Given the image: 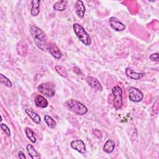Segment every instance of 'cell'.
Returning a JSON list of instances; mask_svg holds the SVG:
<instances>
[{
    "mask_svg": "<svg viewBox=\"0 0 159 159\" xmlns=\"http://www.w3.org/2000/svg\"><path fill=\"white\" fill-rule=\"evenodd\" d=\"M26 150L29 155L30 157L31 158L34 159L39 157V153H37L36 150L34 148V147L32 145L28 144L26 147Z\"/></svg>",
    "mask_w": 159,
    "mask_h": 159,
    "instance_id": "19",
    "label": "cell"
},
{
    "mask_svg": "<svg viewBox=\"0 0 159 159\" xmlns=\"http://www.w3.org/2000/svg\"><path fill=\"white\" fill-rule=\"evenodd\" d=\"M75 9L77 16L80 19H83L84 16L86 11L83 2L81 0H78L75 4Z\"/></svg>",
    "mask_w": 159,
    "mask_h": 159,
    "instance_id": "10",
    "label": "cell"
},
{
    "mask_svg": "<svg viewBox=\"0 0 159 159\" xmlns=\"http://www.w3.org/2000/svg\"><path fill=\"white\" fill-rule=\"evenodd\" d=\"M109 22L111 27L117 32L122 31L125 29V25L116 17H111Z\"/></svg>",
    "mask_w": 159,
    "mask_h": 159,
    "instance_id": "7",
    "label": "cell"
},
{
    "mask_svg": "<svg viewBox=\"0 0 159 159\" xmlns=\"http://www.w3.org/2000/svg\"><path fill=\"white\" fill-rule=\"evenodd\" d=\"M67 5H68V1H66V0L58 1L53 5V8L55 11L61 12V11H64L66 9Z\"/></svg>",
    "mask_w": 159,
    "mask_h": 159,
    "instance_id": "15",
    "label": "cell"
},
{
    "mask_svg": "<svg viewBox=\"0 0 159 159\" xmlns=\"http://www.w3.org/2000/svg\"><path fill=\"white\" fill-rule=\"evenodd\" d=\"M55 71L62 77L66 78L67 76V71L66 69L61 65H56L55 66Z\"/></svg>",
    "mask_w": 159,
    "mask_h": 159,
    "instance_id": "22",
    "label": "cell"
},
{
    "mask_svg": "<svg viewBox=\"0 0 159 159\" xmlns=\"http://www.w3.org/2000/svg\"><path fill=\"white\" fill-rule=\"evenodd\" d=\"M18 156L20 158H22V159H25L26 158V157L25 155V154L22 151H19V153H18Z\"/></svg>",
    "mask_w": 159,
    "mask_h": 159,
    "instance_id": "27",
    "label": "cell"
},
{
    "mask_svg": "<svg viewBox=\"0 0 159 159\" xmlns=\"http://www.w3.org/2000/svg\"><path fill=\"white\" fill-rule=\"evenodd\" d=\"M114 148H115V142H114V141L112 139H109L105 143V144L103 147V150L105 152L109 153H111L114 151Z\"/></svg>",
    "mask_w": 159,
    "mask_h": 159,
    "instance_id": "17",
    "label": "cell"
},
{
    "mask_svg": "<svg viewBox=\"0 0 159 159\" xmlns=\"http://www.w3.org/2000/svg\"><path fill=\"white\" fill-rule=\"evenodd\" d=\"M112 93L114 96L113 106L117 110H119L122 106V90L120 86H116L112 88Z\"/></svg>",
    "mask_w": 159,
    "mask_h": 159,
    "instance_id": "4",
    "label": "cell"
},
{
    "mask_svg": "<svg viewBox=\"0 0 159 159\" xmlns=\"http://www.w3.org/2000/svg\"><path fill=\"white\" fill-rule=\"evenodd\" d=\"M25 112L27 113V114L30 117V118L36 124H39L41 122V118L39 114H37L36 112L32 111L30 109H25Z\"/></svg>",
    "mask_w": 159,
    "mask_h": 159,
    "instance_id": "16",
    "label": "cell"
},
{
    "mask_svg": "<svg viewBox=\"0 0 159 159\" xmlns=\"http://www.w3.org/2000/svg\"><path fill=\"white\" fill-rule=\"evenodd\" d=\"M70 146L73 149L78 151L81 154H84L86 153V148L85 144L83 141L80 139L75 140L71 142Z\"/></svg>",
    "mask_w": 159,
    "mask_h": 159,
    "instance_id": "8",
    "label": "cell"
},
{
    "mask_svg": "<svg viewBox=\"0 0 159 159\" xmlns=\"http://www.w3.org/2000/svg\"><path fill=\"white\" fill-rule=\"evenodd\" d=\"M1 128L3 130V132H5L6 134H7V135L8 137H10V135H11V131H10V129H9V127H7V125L6 124L1 123Z\"/></svg>",
    "mask_w": 159,
    "mask_h": 159,
    "instance_id": "24",
    "label": "cell"
},
{
    "mask_svg": "<svg viewBox=\"0 0 159 159\" xmlns=\"http://www.w3.org/2000/svg\"><path fill=\"white\" fill-rule=\"evenodd\" d=\"M32 7L30 9V14L32 16H37L40 12V1L39 0H33L31 1Z\"/></svg>",
    "mask_w": 159,
    "mask_h": 159,
    "instance_id": "13",
    "label": "cell"
},
{
    "mask_svg": "<svg viewBox=\"0 0 159 159\" xmlns=\"http://www.w3.org/2000/svg\"><path fill=\"white\" fill-rule=\"evenodd\" d=\"M128 96L129 99L135 102L141 101L143 98V93L139 89L135 87L128 88Z\"/></svg>",
    "mask_w": 159,
    "mask_h": 159,
    "instance_id": "6",
    "label": "cell"
},
{
    "mask_svg": "<svg viewBox=\"0 0 159 159\" xmlns=\"http://www.w3.org/2000/svg\"><path fill=\"white\" fill-rule=\"evenodd\" d=\"M35 104L37 107H41V108H45L47 107L48 103L47 100L42 96L38 95L35 97Z\"/></svg>",
    "mask_w": 159,
    "mask_h": 159,
    "instance_id": "12",
    "label": "cell"
},
{
    "mask_svg": "<svg viewBox=\"0 0 159 159\" xmlns=\"http://www.w3.org/2000/svg\"><path fill=\"white\" fill-rule=\"evenodd\" d=\"M92 132H93V134L95 135V137L98 139L101 140L102 139V132L100 130H99L98 129H93Z\"/></svg>",
    "mask_w": 159,
    "mask_h": 159,
    "instance_id": "25",
    "label": "cell"
},
{
    "mask_svg": "<svg viewBox=\"0 0 159 159\" xmlns=\"http://www.w3.org/2000/svg\"><path fill=\"white\" fill-rule=\"evenodd\" d=\"M0 81L1 84H2L6 87L11 88L12 86V83L10 81V80H9L6 76H5L2 74H0Z\"/></svg>",
    "mask_w": 159,
    "mask_h": 159,
    "instance_id": "23",
    "label": "cell"
},
{
    "mask_svg": "<svg viewBox=\"0 0 159 159\" xmlns=\"http://www.w3.org/2000/svg\"><path fill=\"white\" fill-rule=\"evenodd\" d=\"M150 59L152 61H158V53H153L150 56Z\"/></svg>",
    "mask_w": 159,
    "mask_h": 159,
    "instance_id": "26",
    "label": "cell"
},
{
    "mask_svg": "<svg viewBox=\"0 0 159 159\" xmlns=\"http://www.w3.org/2000/svg\"><path fill=\"white\" fill-rule=\"evenodd\" d=\"M73 29L78 39L84 45L89 46L91 44V37L81 25L78 23H75L73 25Z\"/></svg>",
    "mask_w": 159,
    "mask_h": 159,
    "instance_id": "2",
    "label": "cell"
},
{
    "mask_svg": "<svg viewBox=\"0 0 159 159\" xmlns=\"http://www.w3.org/2000/svg\"><path fill=\"white\" fill-rule=\"evenodd\" d=\"M125 74L126 75L133 79V80H139V78H142V76H143L144 73H138V72H135L134 71H133L132 70H131L129 68H127L125 69Z\"/></svg>",
    "mask_w": 159,
    "mask_h": 159,
    "instance_id": "14",
    "label": "cell"
},
{
    "mask_svg": "<svg viewBox=\"0 0 159 159\" xmlns=\"http://www.w3.org/2000/svg\"><path fill=\"white\" fill-rule=\"evenodd\" d=\"M66 105L70 111L79 116H83L88 112L86 106L75 99H71L66 101Z\"/></svg>",
    "mask_w": 159,
    "mask_h": 159,
    "instance_id": "3",
    "label": "cell"
},
{
    "mask_svg": "<svg viewBox=\"0 0 159 159\" xmlns=\"http://www.w3.org/2000/svg\"><path fill=\"white\" fill-rule=\"evenodd\" d=\"M30 32L37 47L42 51L47 50L48 44L44 32L37 26L33 25L30 27Z\"/></svg>",
    "mask_w": 159,
    "mask_h": 159,
    "instance_id": "1",
    "label": "cell"
},
{
    "mask_svg": "<svg viewBox=\"0 0 159 159\" xmlns=\"http://www.w3.org/2000/svg\"><path fill=\"white\" fill-rule=\"evenodd\" d=\"M25 133L26 134L27 137L33 143H36V138L35 137L34 135V132H33V130L29 127H26L25 129Z\"/></svg>",
    "mask_w": 159,
    "mask_h": 159,
    "instance_id": "20",
    "label": "cell"
},
{
    "mask_svg": "<svg viewBox=\"0 0 159 159\" xmlns=\"http://www.w3.org/2000/svg\"><path fill=\"white\" fill-rule=\"evenodd\" d=\"M44 121L50 129H54L56 127V122L49 116H45Z\"/></svg>",
    "mask_w": 159,
    "mask_h": 159,
    "instance_id": "21",
    "label": "cell"
},
{
    "mask_svg": "<svg viewBox=\"0 0 159 159\" xmlns=\"http://www.w3.org/2000/svg\"><path fill=\"white\" fill-rule=\"evenodd\" d=\"M27 45L23 41L19 42L17 45V52L20 56H24L27 53Z\"/></svg>",
    "mask_w": 159,
    "mask_h": 159,
    "instance_id": "18",
    "label": "cell"
},
{
    "mask_svg": "<svg viewBox=\"0 0 159 159\" xmlns=\"http://www.w3.org/2000/svg\"><path fill=\"white\" fill-rule=\"evenodd\" d=\"M47 49L48 50L50 53L52 55V57H53L57 59H60L63 54L62 52L60 51V50L58 48L57 46H56L55 44H48V48Z\"/></svg>",
    "mask_w": 159,
    "mask_h": 159,
    "instance_id": "11",
    "label": "cell"
},
{
    "mask_svg": "<svg viewBox=\"0 0 159 159\" xmlns=\"http://www.w3.org/2000/svg\"><path fill=\"white\" fill-rule=\"evenodd\" d=\"M86 81L89 84V86H90L94 89L97 91H102V85L96 78L88 76L86 78Z\"/></svg>",
    "mask_w": 159,
    "mask_h": 159,
    "instance_id": "9",
    "label": "cell"
},
{
    "mask_svg": "<svg viewBox=\"0 0 159 159\" xmlns=\"http://www.w3.org/2000/svg\"><path fill=\"white\" fill-rule=\"evenodd\" d=\"M37 89L41 94L48 98H52L55 94L54 85L48 82L41 83L38 86Z\"/></svg>",
    "mask_w": 159,
    "mask_h": 159,
    "instance_id": "5",
    "label": "cell"
}]
</instances>
